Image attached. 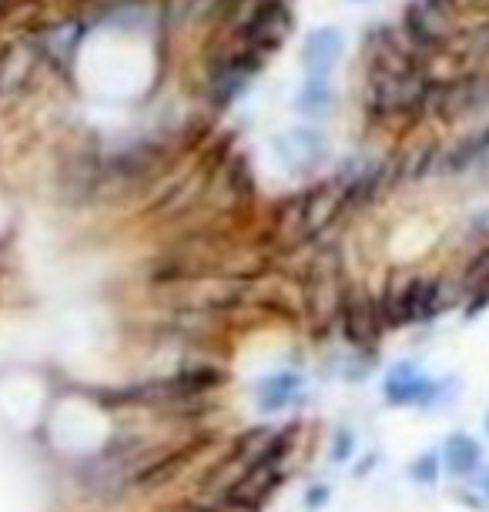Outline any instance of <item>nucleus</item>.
Returning <instances> with one entry per match:
<instances>
[{"mask_svg":"<svg viewBox=\"0 0 489 512\" xmlns=\"http://www.w3.org/2000/svg\"><path fill=\"white\" fill-rule=\"evenodd\" d=\"M302 389H305V375L282 369L272 372L268 379L258 382V412L265 415H278V412H289L292 405L302 402Z\"/></svg>","mask_w":489,"mask_h":512,"instance_id":"nucleus-5","label":"nucleus"},{"mask_svg":"<svg viewBox=\"0 0 489 512\" xmlns=\"http://www.w3.org/2000/svg\"><path fill=\"white\" fill-rule=\"evenodd\" d=\"M486 436H489V415H486Z\"/></svg>","mask_w":489,"mask_h":512,"instance_id":"nucleus-15","label":"nucleus"},{"mask_svg":"<svg viewBox=\"0 0 489 512\" xmlns=\"http://www.w3.org/2000/svg\"><path fill=\"white\" fill-rule=\"evenodd\" d=\"M439 462L453 479H476V472L483 469V446L469 432H453L439 449Z\"/></svg>","mask_w":489,"mask_h":512,"instance_id":"nucleus-7","label":"nucleus"},{"mask_svg":"<svg viewBox=\"0 0 489 512\" xmlns=\"http://www.w3.org/2000/svg\"><path fill=\"white\" fill-rule=\"evenodd\" d=\"M275 151L285 161V168L295 171V175H305V171H315L325 161L329 144H325V134L319 128H289L282 138H275Z\"/></svg>","mask_w":489,"mask_h":512,"instance_id":"nucleus-4","label":"nucleus"},{"mask_svg":"<svg viewBox=\"0 0 489 512\" xmlns=\"http://www.w3.org/2000/svg\"><path fill=\"white\" fill-rule=\"evenodd\" d=\"M439 472H443V462H439V449L419 452V456L409 462V479L416 482V486H426V489L436 486Z\"/></svg>","mask_w":489,"mask_h":512,"instance_id":"nucleus-9","label":"nucleus"},{"mask_svg":"<svg viewBox=\"0 0 489 512\" xmlns=\"http://www.w3.org/2000/svg\"><path fill=\"white\" fill-rule=\"evenodd\" d=\"M329 499H332V489L329 486H312L309 492H305V506H309L312 512H319Z\"/></svg>","mask_w":489,"mask_h":512,"instance_id":"nucleus-12","label":"nucleus"},{"mask_svg":"<svg viewBox=\"0 0 489 512\" xmlns=\"http://www.w3.org/2000/svg\"><path fill=\"white\" fill-rule=\"evenodd\" d=\"M433 392H436V379H429L423 372V365L402 359L396 365H389L386 375H382V399L392 409H433Z\"/></svg>","mask_w":489,"mask_h":512,"instance_id":"nucleus-2","label":"nucleus"},{"mask_svg":"<svg viewBox=\"0 0 489 512\" xmlns=\"http://www.w3.org/2000/svg\"><path fill=\"white\" fill-rule=\"evenodd\" d=\"M345 54V37L339 27H319L305 37V47H302V61H305V71L309 77H329L332 67L342 61Z\"/></svg>","mask_w":489,"mask_h":512,"instance_id":"nucleus-6","label":"nucleus"},{"mask_svg":"<svg viewBox=\"0 0 489 512\" xmlns=\"http://www.w3.org/2000/svg\"><path fill=\"white\" fill-rule=\"evenodd\" d=\"M339 328H342L345 342L356 352H376L379 338L386 332L379 322L376 295H369L366 288H356V285L345 288V298L339 308Z\"/></svg>","mask_w":489,"mask_h":512,"instance_id":"nucleus-1","label":"nucleus"},{"mask_svg":"<svg viewBox=\"0 0 489 512\" xmlns=\"http://www.w3.org/2000/svg\"><path fill=\"white\" fill-rule=\"evenodd\" d=\"M352 452H356V436H352V429L339 425V429L332 432V442H329V459L342 466V462H349Z\"/></svg>","mask_w":489,"mask_h":512,"instance_id":"nucleus-11","label":"nucleus"},{"mask_svg":"<svg viewBox=\"0 0 489 512\" xmlns=\"http://www.w3.org/2000/svg\"><path fill=\"white\" fill-rule=\"evenodd\" d=\"M168 512H218V509H208V506H198V502H178V506H171Z\"/></svg>","mask_w":489,"mask_h":512,"instance_id":"nucleus-14","label":"nucleus"},{"mask_svg":"<svg viewBox=\"0 0 489 512\" xmlns=\"http://www.w3.org/2000/svg\"><path fill=\"white\" fill-rule=\"evenodd\" d=\"M228 181H232V191L242 201L255 195V178H252V171H248V161L245 158H235L232 161V168H228Z\"/></svg>","mask_w":489,"mask_h":512,"instance_id":"nucleus-10","label":"nucleus"},{"mask_svg":"<svg viewBox=\"0 0 489 512\" xmlns=\"http://www.w3.org/2000/svg\"><path fill=\"white\" fill-rule=\"evenodd\" d=\"M292 27H295V21H292L289 7H285L282 0H265V4H258L252 21L242 27V41L248 51L265 57L285 44V37L292 34Z\"/></svg>","mask_w":489,"mask_h":512,"instance_id":"nucleus-3","label":"nucleus"},{"mask_svg":"<svg viewBox=\"0 0 489 512\" xmlns=\"http://www.w3.org/2000/svg\"><path fill=\"white\" fill-rule=\"evenodd\" d=\"M332 88L329 81H322V77H305V84L295 94V111L302 114V118H325L332 108Z\"/></svg>","mask_w":489,"mask_h":512,"instance_id":"nucleus-8","label":"nucleus"},{"mask_svg":"<svg viewBox=\"0 0 489 512\" xmlns=\"http://www.w3.org/2000/svg\"><path fill=\"white\" fill-rule=\"evenodd\" d=\"M473 486H476V496H479V499H483V502H486V506H489V466L476 472Z\"/></svg>","mask_w":489,"mask_h":512,"instance_id":"nucleus-13","label":"nucleus"}]
</instances>
